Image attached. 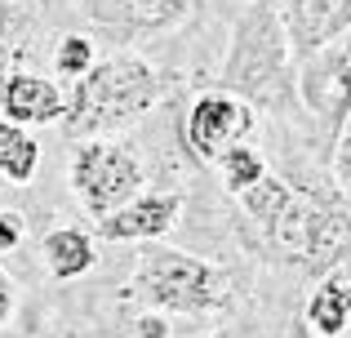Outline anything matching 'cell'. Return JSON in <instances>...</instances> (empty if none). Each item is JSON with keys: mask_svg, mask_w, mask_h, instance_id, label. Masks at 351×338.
<instances>
[{"mask_svg": "<svg viewBox=\"0 0 351 338\" xmlns=\"http://www.w3.org/2000/svg\"><path fill=\"white\" fill-rule=\"evenodd\" d=\"M156 98H160V76L143 58H107L80 76L67 125L76 134L116 130V125H129L143 112H152Z\"/></svg>", "mask_w": 351, "mask_h": 338, "instance_id": "1", "label": "cell"}, {"mask_svg": "<svg viewBox=\"0 0 351 338\" xmlns=\"http://www.w3.org/2000/svg\"><path fill=\"white\" fill-rule=\"evenodd\" d=\"M271 241L289 263L325 271L351 250V218L316 196H289V205L271 218Z\"/></svg>", "mask_w": 351, "mask_h": 338, "instance_id": "2", "label": "cell"}, {"mask_svg": "<svg viewBox=\"0 0 351 338\" xmlns=\"http://www.w3.org/2000/svg\"><path fill=\"white\" fill-rule=\"evenodd\" d=\"M134 285L152 303L173 307V312H205V307L227 298L223 280L209 263L191 258V254H173V250H147L134 271Z\"/></svg>", "mask_w": 351, "mask_h": 338, "instance_id": "3", "label": "cell"}, {"mask_svg": "<svg viewBox=\"0 0 351 338\" xmlns=\"http://www.w3.org/2000/svg\"><path fill=\"white\" fill-rule=\"evenodd\" d=\"M143 187V160L125 143H89L71 160V191L80 196V205L94 218H107L125 200L138 196Z\"/></svg>", "mask_w": 351, "mask_h": 338, "instance_id": "4", "label": "cell"}, {"mask_svg": "<svg viewBox=\"0 0 351 338\" xmlns=\"http://www.w3.org/2000/svg\"><path fill=\"white\" fill-rule=\"evenodd\" d=\"M285 67V36H280V18L258 0L236 27V45L227 53V67H223V85H236V89H258L267 85L271 76H280Z\"/></svg>", "mask_w": 351, "mask_h": 338, "instance_id": "5", "label": "cell"}, {"mask_svg": "<svg viewBox=\"0 0 351 338\" xmlns=\"http://www.w3.org/2000/svg\"><path fill=\"white\" fill-rule=\"evenodd\" d=\"M302 98H307L311 116L320 121V130L338 143L343 121L351 112V32L334 36L329 45L307 53L302 67Z\"/></svg>", "mask_w": 351, "mask_h": 338, "instance_id": "6", "label": "cell"}, {"mask_svg": "<svg viewBox=\"0 0 351 338\" xmlns=\"http://www.w3.org/2000/svg\"><path fill=\"white\" fill-rule=\"evenodd\" d=\"M254 130V112L232 94H205L191 103L187 121H182V138H187L196 160H218L227 147L245 143V134Z\"/></svg>", "mask_w": 351, "mask_h": 338, "instance_id": "7", "label": "cell"}, {"mask_svg": "<svg viewBox=\"0 0 351 338\" xmlns=\"http://www.w3.org/2000/svg\"><path fill=\"white\" fill-rule=\"evenodd\" d=\"M182 196L178 191H147V196L125 200L120 209H112L107 218H98L103 241H147V236H165L178 223Z\"/></svg>", "mask_w": 351, "mask_h": 338, "instance_id": "8", "label": "cell"}, {"mask_svg": "<svg viewBox=\"0 0 351 338\" xmlns=\"http://www.w3.org/2000/svg\"><path fill=\"white\" fill-rule=\"evenodd\" d=\"M196 0H85L89 18L116 32H160L173 27L182 14H191Z\"/></svg>", "mask_w": 351, "mask_h": 338, "instance_id": "9", "label": "cell"}, {"mask_svg": "<svg viewBox=\"0 0 351 338\" xmlns=\"http://www.w3.org/2000/svg\"><path fill=\"white\" fill-rule=\"evenodd\" d=\"M285 27L311 53L351 32V0H285Z\"/></svg>", "mask_w": 351, "mask_h": 338, "instance_id": "10", "label": "cell"}, {"mask_svg": "<svg viewBox=\"0 0 351 338\" xmlns=\"http://www.w3.org/2000/svg\"><path fill=\"white\" fill-rule=\"evenodd\" d=\"M5 116L14 125H49L62 116V94L45 76H9L5 80Z\"/></svg>", "mask_w": 351, "mask_h": 338, "instance_id": "11", "label": "cell"}, {"mask_svg": "<svg viewBox=\"0 0 351 338\" xmlns=\"http://www.w3.org/2000/svg\"><path fill=\"white\" fill-rule=\"evenodd\" d=\"M45 263H49V271L58 280H71V276H80V271L94 267V245H89L85 232L62 227V232L45 236Z\"/></svg>", "mask_w": 351, "mask_h": 338, "instance_id": "12", "label": "cell"}, {"mask_svg": "<svg viewBox=\"0 0 351 338\" xmlns=\"http://www.w3.org/2000/svg\"><path fill=\"white\" fill-rule=\"evenodd\" d=\"M307 321L320 338H338L351 321V280H329L307 303Z\"/></svg>", "mask_w": 351, "mask_h": 338, "instance_id": "13", "label": "cell"}, {"mask_svg": "<svg viewBox=\"0 0 351 338\" xmlns=\"http://www.w3.org/2000/svg\"><path fill=\"white\" fill-rule=\"evenodd\" d=\"M36 165H40V147L23 134V125L0 121V173L9 182H18V187H27Z\"/></svg>", "mask_w": 351, "mask_h": 338, "instance_id": "14", "label": "cell"}, {"mask_svg": "<svg viewBox=\"0 0 351 338\" xmlns=\"http://www.w3.org/2000/svg\"><path fill=\"white\" fill-rule=\"evenodd\" d=\"M289 182L285 178H276V173H263V178L254 182V187H245L240 191V200H245V209L258 218V223H271L276 214H280L285 205H289Z\"/></svg>", "mask_w": 351, "mask_h": 338, "instance_id": "15", "label": "cell"}, {"mask_svg": "<svg viewBox=\"0 0 351 338\" xmlns=\"http://www.w3.org/2000/svg\"><path fill=\"white\" fill-rule=\"evenodd\" d=\"M218 160H223V182L236 191V196H240L245 187H254V182L267 173L263 160H258V152H254V147H240V143H236V147H227Z\"/></svg>", "mask_w": 351, "mask_h": 338, "instance_id": "16", "label": "cell"}, {"mask_svg": "<svg viewBox=\"0 0 351 338\" xmlns=\"http://www.w3.org/2000/svg\"><path fill=\"white\" fill-rule=\"evenodd\" d=\"M53 62H58L62 76H85V71L94 67V45H89L85 36H67V40L58 45V53H53Z\"/></svg>", "mask_w": 351, "mask_h": 338, "instance_id": "17", "label": "cell"}, {"mask_svg": "<svg viewBox=\"0 0 351 338\" xmlns=\"http://www.w3.org/2000/svg\"><path fill=\"white\" fill-rule=\"evenodd\" d=\"M18 241H23V214L5 209V214H0V250H14Z\"/></svg>", "mask_w": 351, "mask_h": 338, "instance_id": "18", "label": "cell"}, {"mask_svg": "<svg viewBox=\"0 0 351 338\" xmlns=\"http://www.w3.org/2000/svg\"><path fill=\"white\" fill-rule=\"evenodd\" d=\"M169 334V325L160 321V316H143V321H138V338H165Z\"/></svg>", "mask_w": 351, "mask_h": 338, "instance_id": "19", "label": "cell"}, {"mask_svg": "<svg viewBox=\"0 0 351 338\" xmlns=\"http://www.w3.org/2000/svg\"><path fill=\"white\" fill-rule=\"evenodd\" d=\"M334 169H338V178H343V182H351V147H343V143H338V156H334Z\"/></svg>", "mask_w": 351, "mask_h": 338, "instance_id": "20", "label": "cell"}, {"mask_svg": "<svg viewBox=\"0 0 351 338\" xmlns=\"http://www.w3.org/2000/svg\"><path fill=\"white\" fill-rule=\"evenodd\" d=\"M9 307H14V298H9V280L0 276V325L9 321Z\"/></svg>", "mask_w": 351, "mask_h": 338, "instance_id": "21", "label": "cell"}, {"mask_svg": "<svg viewBox=\"0 0 351 338\" xmlns=\"http://www.w3.org/2000/svg\"><path fill=\"white\" fill-rule=\"evenodd\" d=\"M338 143H343V147H351V112H347V121H343V134H338Z\"/></svg>", "mask_w": 351, "mask_h": 338, "instance_id": "22", "label": "cell"}, {"mask_svg": "<svg viewBox=\"0 0 351 338\" xmlns=\"http://www.w3.org/2000/svg\"><path fill=\"white\" fill-rule=\"evenodd\" d=\"M209 338H232V334H209Z\"/></svg>", "mask_w": 351, "mask_h": 338, "instance_id": "23", "label": "cell"}, {"mask_svg": "<svg viewBox=\"0 0 351 338\" xmlns=\"http://www.w3.org/2000/svg\"><path fill=\"white\" fill-rule=\"evenodd\" d=\"M0 23H5V14H0Z\"/></svg>", "mask_w": 351, "mask_h": 338, "instance_id": "24", "label": "cell"}]
</instances>
